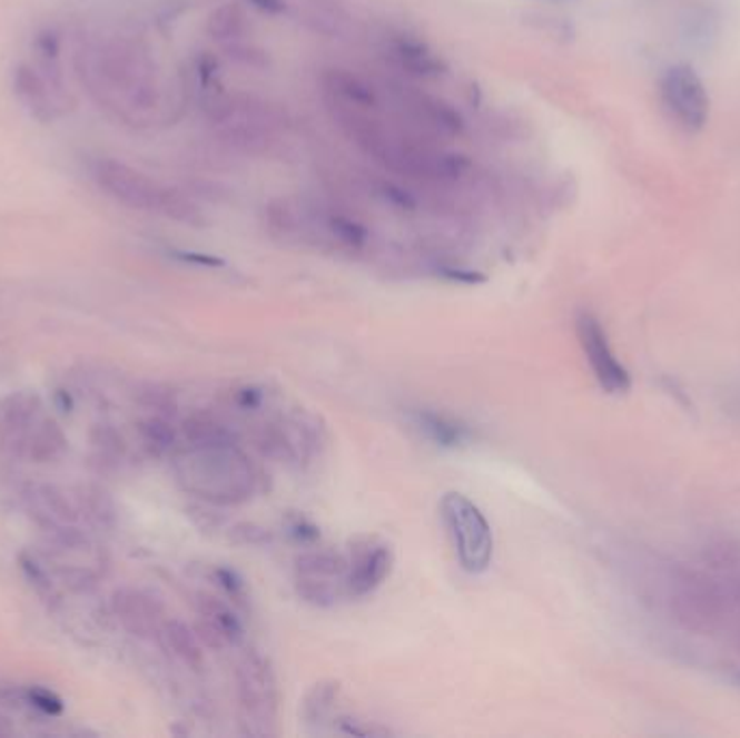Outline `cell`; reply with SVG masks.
I'll return each instance as SVG.
<instances>
[{"instance_id": "obj_1", "label": "cell", "mask_w": 740, "mask_h": 738, "mask_svg": "<svg viewBox=\"0 0 740 738\" xmlns=\"http://www.w3.org/2000/svg\"><path fill=\"white\" fill-rule=\"evenodd\" d=\"M78 61V75L100 105L124 117L155 109L156 68L141 43L121 36L89 39Z\"/></svg>"}, {"instance_id": "obj_2", "label": "cell", "mask_w": 740, "mask_h": 738, "mask_svg": "<svg viewBox=\"0 0 740 738\" xmlns=\"http://www.w3.org/2000/svg\"><path fill=\"white\" fill-rule=\"evenodd\" d=\"M91 178L105 194L111 195L126 208L165 215L182 224H199V210L187 195L158 183L126 163L100 158L91 165Z\"/></svg>"}, {"instance_id": "obj_3", "label": "cell", "mask_w": 740, "mask_h": 738, "mask_svg": "<svg viewBox=\"0 0 740 738\" xmlns=\"http://www.w3.org/2000/svg\"><path fill=\"white\" fill-rule=\"evenodd\" d=\"M440 515L460 565L470 574H483L494 559V533L483 511L466 494L446 492Z\"/></svg>"}, {"instance_id": "obj_4", "label": "cell", "mask_w": 740, "mask_h": 738, "mask_svg": "<svg viewBox=\"0 0 740 738\" xmlns=\"http://www.w3.org/2000/svg\"><path fill=\"white\" fill-rule=\"evenodd\" d=\"M236 696L245 732L254 737L273 735L279 710V689L269 659L249 652L238 662Z\"/></svg>"}, {"instance_id": "obj_5", "label": "cell", "mask_w": 740, "mask_h": 738, "mask_svg": "<svg viewBox=\"0 0 740 738\" xmlns=\"http://www.w3.org/2000/svg\"><path fill=\"white\" fill-rule=\"evenodd\" d=\"M662 109L684 132L698 135L710 119V94L700 75L689 63H673L659 82Z\"/></svg>"}, {"instance_id": "obj_6", "label": "cell", "mask_w": 740, "mask_h": 738, "mask_svg": "<svg viewBox=\"0 0 740 738\" xmlns=\"http://www.w3.org/2000/svg\"><path fill=\"white\" fill-rule=\"evenodd\" d=\"M297 593L316 607H332L347 596V557L329 550H310L297 557Z\"/></svg>"}, {"instance_id": "obj_7", "label": "cell", "mask_w": 740, "mask_h": 738, "mask_svg": "<svg viewBox=\"0 0 740 738\" xmlns=\"http://www.w3.org/2000/svg\"><path fill=\"white\" fill-rule=\"evenodd\" d=\"M394 568V552L377 535H362L351 542L347 554V596L364 598L388 581Z\"/></svg>"}, {"instance_id": "obj_8", "label": "cell", "mask_w": 740, "mask_h": 738, "mask_svg": "<svg viewBox=\"0 0 740 738\" xmlns=\"http://www.w3.org/2000/svg\"><path fill=\"white\" fill-rule=\"evenodd\" d=\"M576 332L598 384L609 394H622L630 388V375L611 350L609 336L600 318L593 312H581L576 318Z\"/></svg>"}, {"instance_id": "obj_9", "label": "cell", "mask_w": 740, "mask_h": 738, "mask_svg": "<svg viewBox=\"0 0 740 738\" xmlns=\"http://www.w3.org/2000/svg\"><path fill=\"white\" fill-rule=\"evenodd\" d=\"M13 91L18 100L39 121H52L68 109L61 82H55L33 66H20L13 75Z\"/></svg>"}, {"instance_id": "obj_10", "label": "cell", "mask_w": 740, "mask_h": 738, "mask_svg": "<svg viewBox=\"0 0 740 738\" xmlns=\"http://www.w3.org/2000/svg\"><path fill=\"white\" fill-rule=\"evenodd\" d=\"M39 407L41 401L33 392H18L0 401V449L11 455L27 453Z\"/></svg>"}, {"instance_id": "obj_11", "label": "cell", "mask_w": 740, "mask_h": 738, "mask_svg": "<svg viewBox=\"0 0 740 738\" xmlns=\"http://www.w3.org/2000/svg\"><path fill=\"white\" fill-rule=\"evenodd\" d=\"M197 616V634L210 648H234L243 641L245 630L230 600L199 596Z\"/></svg>"}, {"instance_id": "obj_12", "label": "cell", "mask_w": 740, "mask_h": 738, "mask_svg": "<svg viewBox=\"0 0 740 738\" xmlns=\"http://www.w3.org/2000/svg\"><path fill=\"white\" fill-rule=\"evenodd\" d=\"M114 613L121 626L135 637H155L165 623L162 604L146 591L139 589H117L114 593Z\"/></svg>"}, {"instance_id": "obj_13", "label": "cell", "mask_w": 740, "mask_h": 738, "mask_svg": "<svg viewBox=\"0 0 740 738\" xmlns=\"http://www.w3.org/2000/svg\"><path fill=\"white\" fill-rule=\"evenodd\" d=\"M389 59L405 70L407 75L418 78H435L446 72L444 59L428 46L427 41L398 33L388 41Z\"/></svg>"}, {"instance_id": "obj_14", "label": "cell", "mask_w": 740, "mask_h": 738, "mask_svg": "<svg viewBox=\"0 0 740 738\" xmlns=\"http://www.w3.org/2000/svg\"><path fill=\"white\" fill-rule=\"evenodd\" d=\"M24 503L43 531L63 524H77V506L72 505L68 496L55 485L48 483L29 485L24 490Z\"/></svg>"}, {"instance_id": "obj_15", "label": "cell", "mask_w": 740, "mask_h": 738, "mask_svg": "<svg viewBox=\"0 0 740 738\" xmlns=\"http://www.w3.org/2000/svg\"><path fill=\"white\" fill-rule=\"evenodd\" d=\"M412 421L421 433H425L427 440L437 446H446V449L464 446L472 435L462 421H457L448 414H442V412H433V410H416Z\"/></svg>"}, {"instance_id": "obj_16", "label": "cell", "mask_w": 740, "mask_h": 738, "mask_svg": "<svg viewBox=\"0 0 740 738\" xmlns=\"http://www.w3.org/2000/svg\"><path fill=\"white\" fill-rule=\"evenodd\" d=\"M158 637L162 639L165 648L178 659L185 662L189 669H201L204 665V652L199 646V634L197 630H191L185 622L178 620H165Z\"/></svg>"}, {"instance_id": "obj_17", "label": "cell", "mask_w": 740, "mask_h": 738, "mask_svg": "<svg viewBox=\"0 0 740 738\" xmlns=\"http://www.w3.org/2000/svg\"><path fill=\"white\" fill-rule=\"evenodd\" d=\"M66 451H68V437H66L63 429L50 419L39 421L29 435L27 455L36 464H52V462H59L66 455Z\"/></svg>"}, {"instance_id": "obj_18", "label": "cell", "mask_w": 740, "mask_h": 738, "mask_svg": "<svg viewBox=\"0 0 740 738\" xmlns=\"http://www.w3.org/2000/svg\"><path fill=\"white\" fill-rule=\"evenodd\" d=\"M245 29H247V20L245 13L240 11L238 4H224L217 11H213L210 20H208V33L210 38L221 41L228 48H233L236 43L245 41Z\"/></svg>"}, {"instance_id": "obj_19", "label": "cell", "mask_w": 740, "mask_h": 738, "mask_svg": "<svg viewBox=\"0 0 740 738\" xmlns=\"http://www.w3.org/2000/svg\"><path fill=\"white\" fill-rule=\"evenodd\" d=\"M416 111L427 121V126H433L435 130L444 135H460L464 128L462 116L446 102L428 96H418L416 98Z\"/></svg>"}, {"instance_id": "obj_20", "label": "cell", "mask_w": 740, "mask_h": 738, "mask_svg": "<svg viewBox=\"0 0 740 738\" xmlns=\"http://www.w3.org/2000/svg\"><path fill=\"white\" fill-rule=\"evenodd\" d=\"M137 429H139V435H141L146 449L152 455L169 453L178 442V431L162 414H155V416H148V419L139 421Z\"/></svg>"}, {"instance_id": "obj_21", "label": "cell", "mask_w": 740, "mask_h": 738, "mask_svg": "<svg viewBox=\"0 0 740 738\" xmlns=\"http://www.w3.org/2000/svg\"><path fill=\"white\" fill-rule=\"evenodd\" d=\"M18 561H20V570H22L24 579H27L29 584L33 587V591L38 593L39 598H41L48 607H59V604H61V596H59L57 587L52 583L50 574L39 565L38 561H36L31 554H27V552H22Z\"/></svg>"}, {"instance_id": "obj_22", "label": "cell", "mask_w": 740, "mask_h": 738, "mask_svg": "<svg viewBox=\"0 0 740 738\" xmlns=\"http://www.w3.org/2000/svg\"><path fill=\"white\" fill-rule=\"evenodd\" d=\"M80 509L98 527H111L116 522V505L100 488H85L80 492Z\"/></svg>"}, {"instance_id": "obj_23", "label": "cell", "mask_w": 740, "mask_h": 738, "mask_svg": "<svg viewBox=\"0 0 740 738\" xmlns=\"http://www.w3.org/2000/svg\"><path fill=\"white\" fill-rule=\"evenodd\" d=\"M717 33H719L717 18L706 9H691L682 18V36L693 46H710V41L717 39Z\"/></svg>"}, {"instance_id": "obj_24", "label": "cell", "mask_w": 740, "mask_h": 738, "mask_svg": "<svg viewBox=\"0 0 740 738\" xmlns=\"http://www.w3.org/2000/svg\"><path fill=\"white\" fill-rule=\"evenodd\" d=\"M325 228L343 247H349V249H362L368 240L366 226H362L353 217L341 215V213L329 215L327 222H325Z\"/></svg>"}, {"instance_id": "obj_25", "label": "cell", "mask_w": 740, "mask_h": 738, "mask_svg": "<svg viewBox=\"0 0 740 738\" xmlns=\"http://www.w3.org/2000/svg\"><path fill=\"white\" fill-rule=\"evenodd\" d=\"M338 685L336 682H318L314 685L306 703H304V715L308 724H320L332 710L338 698Z\"/></svg>"}, {"instance_id": "obj_26", "label": "cell", "mask_w": 740, "mask_h": 738, "mask_svg": "<svg viewBox=\"0 0 740 738\" xmlns=\"http://www.w3.org/2000/svg\"><path fill=\"white\" fill-rule=\"evenodd\" d=\"M91 444L100 460L107 464H117L124 455V440L111 425H98L91 431Z\"/></svg>"}, {"instance_id": "obj_27", "label": "cell", "mask_w": 740, "mask_h": 738, "mask_svg": "<svg viewBox=\"0 0 740 738\" xmlns=\"http://www.w3.org/2000/svg\"><path fill=\"white\" fill-rule=\"evenodd\" d=\"M213 579H215L217 587L224 591L226 600H230L234 607H238V609L247 607V584L234 570H230V568H215Z\"/></svg>"}, {"instance_id": "obj_28", "label": "cell", "mask_w": 740, "mask_h": 738, "mask_svg": "<svg viewBox=\"0 0 740 738\" xmlns=\"http://www.w3.org/2000/svg\"><path fill=\"white\" fill-rule=\"evenodd\" d=\"M59 579H61V583L66 584L75 593H91L98 587L96 574L91 570L78 568V565L61 568L59 570Z\"/></svg>"}, {"instance_id": "obj_29", "label": "cell", "mask_w": 740, "mask_h": 738, "mask_svg": "<svg viewBox=\"0 0 740 738\" xmlns=\"http://www.w3.org/2000/svg\"><path fill=\"white\" fill-rule=\"evenodd\" d=\"M139 401H141L144 407L152 410L156 414H162V416L171 414L174 407H176L174 396L167 390L160 388V386H146V388H141Z\"/></svg>"}, {"instance_id": "obj_30", "label": "cell", "mask_w": 740, "mask_h": 738, "mask_svg": "<svg viewBox=\"0 0 740 738\" xmlns=\"http://www.w3.org/2000/svg\"><path fill=\"white\" fill-rule=\"evenodd\" d=\"M27 698H29V701H31L38 710H41L43 715H50V717L61 715L63 708H66V706H63V700H61L57 693H52L50 689H43V687H33V689H29Z\"/></svg>"}, {"instance_id": "obj_31", "label": "cell", "mask_w": 740, "mask_h": 738, "mask_svg": "<svg viewBox=\"0 0 740 738\" xmlns=\"http://www.w3.org/2000/svg\"><path fill=\"white\" fill-rule=\"evenodd\" d=\"M288 533H290L295 540L304 542V544H310V542H314V540L318 538L316 527L312 524L310 520H306L304 515H293V518L288 520Z\"/></svg>"}, {"instance_id": "obj_32", "label": "cell", "mask_w": 740, "mask_h": 738, "mask_svg": "<svg viewBox=\"0 0 740 738\" xmlns=\"http://www.w3.org/2000/svg\"><path fill=\"white\" fill-rule=\"evenodd\" d=\"M176 256L185 263H191V265H197V267H210V269H217V267H224V260L215 258V256H208V254H197V252H176Z\"/></svg>"}, {"instance_id": "obj_33", "label": "cell", "mask_w": 740, "mask_h": 738, "mask_svg": "<svg viewBox=\"0 0 740 738\" xmlns=\"http://www.w3.org/2000/svg\"><path fill=\"white\" fill-rule=\"evenodd\" d=\"M247 2L267 16H282L286 11V0H247Z\"/></svg>"}, {"instance_id": "obj_34", "label": "cell", "mask_w": 740, "mask_h": 738, "mask_svg": "<svg viewBox=\"0 0 740 738\" xmlns=\"http://www.w3.org/2000/svg\"><path fill=\"white\" fill-rule=\"evenodd\" d=\"M55 401H57V407L61 410V412H72V407H75V401H72V396L66 392V390H57V394H55Z\"/></svg>"}, {"instance_id": "obj_35", "label": "cell", "mask_w": 740, "mask_h": 738, "mask_svg": "<svg viewBox=\"0 0 740 738\" xmlns=\"http://www.w3.org/2000/svg\"><path fill=\"white\" fill-rule=\"evenodd\" d=\"M550 2H570V0H550Z\"/></svg>"}]
</instances>
